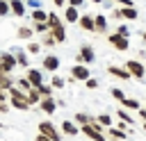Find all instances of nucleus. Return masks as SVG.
<instances>
[{
    "instance_id": "obj_1",
    "label": "nucleus",
    "mask_w": 146,
    "mask_h": 141,
    "mask_svg": "<svg viewBox=\"0 0 146 141\" xmlns=\"http://www.w3.org/2000/svg\"><path fill=\"white\" fill-rule=\"evenodd\" d=\"M9 105H11L14 109H18V111H27V109L32 107V102H30V98H27V91H23V89H18V86H11V89H9Z\"/></svg>"
},
{
    "instance_id": "obj_2",
    "label": "nucleus",
    "mask_w": 146,
    "mask_h": 141,
    "mask_svg": "<svg viewBox=\"0 0 146 141\" xmlns=\"http://www.w3.org/2000/svg\"><path fill=\"white\" fill-rule=\"evenodd\" d=\"M36 130H39V134H43V136H48V139H52V141H62V132H59L50 121H41V123L36 125Z\"/></svg>"
},
{
    "instance_id": "obj_3",
    "label": "nucleus",
    "mask_w": 146,
    "mask_h": 141,
    "mask_svg": "<svg viewBox=\"0 0 146 141\" xmlns=\"http://www.w3.org/2000/svg\"><path fill=\"white\" fill-rule=\"evenodd\" d=\"M16 66H18L16 55H11V52H2V55H0V70H2V73H11Z\"/></svg>"
},
{
    "instance_id": "obj_4",
    "label": "nucleus",
    "mask_w": 146,
    "mask_h": 141,
    "mask_svg": "<svg viewBox=\"0 0 146 141\" xmlns=\"http://www.w3.org/2000/svg\"><path fill=\"white\" fill-rule=\"evenodd\" d=\"M125 68H128L130 75L137 77V80H141V77L146 75V66H144L141 61H137V59H128V61H125Z\"/></svg>"
},
{
    "instance_id": "obj_5",
    "label": "nucleus",
    "mask_w": 146,
    "mask_h": 141,
    "mask_svg": "<svg viewBox=\"0 0 146 141\" xmlns=\"http://www.w3.org/2000/svg\"><path fill=\"white\" fill-rule=\"evenodd\" d=\"M107 41H110V43H112V45H114L116 50H121V52L130 48V41H128V36H121L119 32H114V34H110V36H107Z\"/></svg>"
},
{
    "instance_id": "obj_6",
    "label": "nucleus",
    "mask_w": 146,
    "mask_h": 141,
    "mask_svg": "<svg viewBox=\"0 0 146 141\" xmlns=\"http://www.w3.org/2000/svg\"><path fill=\"white\" fill-rule=\"evenodd\" d=\"M75 59H78L80 64H94V59H96V52H94V48H91V45H82Z\"/></svg>"
},
{
    "instance_id": "obj_7",
    "label": "nucleus",
    "mask_w": 146,
    "mask_h": 141,
    "mask_svg": "<svg viewBox=\"0 0 146 141\" xmlns=\"http://www.w3.org/2000/svg\"><path fill=\"white\" fill-rule=\"evenodd\" d=\"M89 68H87V64H75L73 68H71V77L73 80H80V82H87L89 80Z\"/></svg>"
},
{
    "instance_id": "obj_8",
    "label": "nucleus",
    "mask_w": 146,
    "mask_h": 141,
    "mask_svg": "<svg viewBox=\"0 0 146 141\" xmlns=\"http://www.w3.org/2000/svg\"><path fill=\"white\" fill-rule=\"evenodd\" d=\"M80 27L82 30H87V32H96V16H91V14H84V16H80Z\"/></svg>"
},
{
    "instance_id": "obj_9",
    "label": "nucleus",
    "mask_w": 146,
    "mask_h": 141,
    "mask_svg": "<svg viewBox=\"0 0 146 141\" xmlns=\"http://www.w3.org/2000/svg\"><path fill=\"white\" fill-rule=\"evenodd\" d=\"M39 109H41L43 114H48V116H50V114H55V109H57L55 98H52V96H50V98H43V100L39 102Z\"/></svg>"
},
{
    "instance_id": "obj_10",
    "label": "nucleus",
    "mask_w": 146,
    "mask_h": 141,
    "mask_svg": "<svg viewBox=\"0 0 146 141\" xmlns=\"http://www.w3.org/2000/svg\"><path fill=\"white\" fill-rule=\"evenodd\" d=\"M107 73L114 75V77H119V80H130V77H132L125 66H123V68H119V66H107Z\"/></svg>"
},
{
    "instance_id": "obj_11",
    "label": "nucleus",
    "mask_w": 146,
    "mask_h": 141,
    "mask_svg": "<svg viewBox=\"0 0 146 141\" xmlns=\"http://www.w3.org/2000/svg\"><path fill=\"white\" fill-rule=\"evenodd\" d=\"M25 77L32 82V86H41V82H43V75H41V70H39V68H27Z\"/></svg>"
},
{
    "instance_id": "obj_12",
    "label": "nucleus",
    "mask_w": 146,
    "mask_h": 141,
    "mask_svg": "<svg viewBox=\"0 0 146 141\" xmlns=\"http://www.w3.org/2000/svg\"><path fill=\"white\" fill-rule=\"evenodd\" d=\"M59 68V57H55V55H48V57H43V70H50V73H55Z\"/></svg>"
},
{
    "instance_id": "obj_13",
    "label": "nucleus",
    "mask_w": 146,
    "mask_h": 141,
    "mask_svg": "<svg viewBox=\"0 0 146 141\" xmlns=\"http://www.w3.org/2000/svg\"><path fill=\"white\" fill-rule=\"evenodd\" d=\"M50 34H52V39H55L57 43H64V41H66V32H64V25H55V27H50Z\"/></svg>"
},
{
    "instance_id": "obj_14",
    "label": "nucleus",
    "mask_w": 146,
    "mask_h": 141,
    "mask_svg": "<svg viewBox=\"0 0 146 141\" xmlns=\"http://www.w3.org/2000/svg\"><path fill=\"white\" fill-rule=\"evenodd\" d=\"M80 132V127L75 125V123H71V121H64L62 123V134H66V136H75Z\"/></svg>"
},
{
    "instance_id": "obj_15",
    "label": "nucleus",
    "mask_w": 146,
    "mask_h": 141,
    "mask_svg": "<svg viewBox=\"0 0 146 141\" xmlns=\"http://www.w3.org/2000/svg\"><path fill=\"white\" fill-rule=\"evenodd\" d=\"M11 86H16V84H14V80H11V75L0 70V89H2V91H9Z\"/></svg>"
},
{
    "instance_id": "obj_16",
    "label": "nucleus",
    "mask_w": 146,
    "mask_h": 141,
    "mask_svg": "<svg viewBox=\"0 0 146 141\" xmlns=\"http://www.w3.org/2000/svg\"><path fill=\"white\" fill-rule=\"evenodd\" d=\"M64 18H66L68 23H78V20H80V14H78V9H75V7L71 5V7H68V9L64 11Z\"/></svg>"
},
{
    "instance_id": "obj_17",
    "label": "nucleus",
    "mask_w": 146,
    "mask_h": 141,
    "mask_svg": "<svg viewBox=\"0 0 146 141\" xmlns=\"http://www.w3.org/2000/svg\"><path fill=\"white\" fill-rule=\"evenodd\" d=\"M107 132H110V136L112 139H116V141H121V139H125L130 132H125V130H119V127H107Z\"/></svg>"
},
{
    "instance_id": "obj_18",
    "label": "nucleus",
    "mask_w": 146,
    "mask_h": 141,
    "mask_svg": "<svg viewBox=\"0 0 146 141\" xmlns=\"http://www.w3.org/2000/svg\"><path fill=\"white\" fill-rule=\"evenodd\" d=\"M30 52H23V50H18L16 52V59H18V66H23V68H30V57H27Z\"/></svg>"
},
{
    "instance_id": "obj_19",
    "label": "nucleus",
    "mask_w": 146,
    "mask_h": 141,
    "mask_svg": "<svg viewBox=\"0 0 146 141\" xmlns=\"http://www.w3.org/2000/svg\"><path fill=\"white\" fill-rule=\"evenodd\" d=\"M27 98H30V102H32V105H39V102H41V100H43V96H41V93H39V89H36V86H34V89H30V91H27Z\"/></svg>"
},
{
    "instance_id": "obj_20",
    "label": "nucleus",
    "mask_w": 146,
    "mask_h": 141,
    "mask_svg": "<svg viewBox=\"0 0 146 141\" xmlns=\"http://www.w3.org/2000/svg\"><path fill=\"white\" fill-rule=\"evenodd\" d=\"M32 20H34V23H48V14L41 11V9H34V11H32Z\"/></svg>"
},
{
    "instance_id": "obj_21",
    "label": "nucleus",
    "mask_w": 146,
    "mask_h": 141,
    "mask_svg": "<svg viewBox=\"0 0 146 141\" xmlns=\"http://www.w3.org/2000/svg\"><path fill=\"white\" fill-rule=\"evenodd\" d=\"M91 121H94V116H89V114H84V111H78V114H75V123H80V127L87 125V123H91Z\"/></svg>"
},
{
    "instance_id": "obj_22",
    "label": "nucleus",
    "mask_w": 146,
    "mask_h": 141,
    "mask_svg": "<svg viewBox=\"0 0 146 141\" xmlns=\"http://www.w3.org/2000/svg\"><path fill=\"white\" fill-rule=\"evenodd\" d=\"M9 5H11V11H14L16 16H23V14H25V7H23L21 0H9Z\"/></svg>"
},
{
    "instance_id": "obj_23",
    "label": "nucleus",
    "mask_w": 146,
    "mask_h": 141,
    "mask_svg": "<svg viewBox=\"0 0 146 141\" xmlns=\"http://www.w3.org/2000/svg\"><path fill=\"white\" fill-rule=\"evenodd\" d=\"M121 102H123V107H125V109H141L139 100H135V98H123Z\"/></svg>"
},
{
    "instance_id": "obj_24",
    "label": "nucleus",
    "mask_w": 146,
    "mask_h": 141,
    "mask_svg": "<svg viewBox=\"0 0 146 141\" xmlns=\"http://www.w3.org/2000/svg\"><path fill=\"white\" fill-rule=\"evenodd\" d=\"M105 30H107V20L103 14H98L96 16V32H105Z\"/></svg>"
},
{
    "instance_id": "obj_25",
    "label": "nucleus",
    "mask_w": 146,
    "mask_h": 141,
    "mask_svg": "<svg viewBox=\"0 0 146 141\" xmlns=\"http://www.w3.org/2000/svg\"><path fill=\"white\" fill-rule=\"evenodd\" d=\"M96 121H98L103 127H112V116H110V114H100Z\"/></svg>"
},
{
    "instance_id": "obj_26",
    "label": "nucleus",
    "mask_w": 146,
    "mask_h": 141,
    "mask_svg": "<svg viewBox=\"0 0 146 141\" xmlns=\"http://www.w3.org/2000/svg\"><path fill=\"white\" fill-rule=\"evenodd\" d=\"M32 32H34V27H21L18 30V39H32Z\"/></svg>"
},
{
    "instance_id": "obj_27",
    "label": "nucleus",
    "mask_w": 146,
    "mask_h": 141,
    "mask_svg": "<svg viewBox=\"0 0 146 141\" xmlns=\"http://www.w3.org/2000/svg\"><path fill=\"white\" fill-rule=\"evenodd\" d=\"M16 86H18V89H23V91H30V89H34V86H32V82H30L27 77H21Z\"/></svg>"
},
{
    "instance_id": "obj_28",
    "label": "nucleus",
    "mask_w": 146,
    "mask_h": 141,
    "mask_svg": "<svg viewBox=\"0 0 146 141\" xmlns=\"http://www.w3.org/2000/svg\"><path fill=\"white\" fill-rule=\"evenodd\" d=\"M123 18H128V20H135V18H137V11H135L132 7H125V9H123Z\"/></svg>"
},
{
    "instance_id": "obj_29",
    "label": "nucleus",
    "mask_w": 146,
    "mask_h": 141,
    "mask_svg": "<svg viewBox=\"0 0 146 141\" xmlns=\"http://www.w3.org/2000/svg\"><path fill=\"white\" fill-rule=\"evenodd\" d=\"M36 89H39V93H41L43 98H50V96H52V89H55V86H43V84H41V86H36Z\"/></svg>"
},
{
    "instance_id": "obj_30",
    "label": "nucleus",
    "mask_w": 146,
    "mask_h": 141,
    "mask_svg": "<svg viewBox=\"0 0 146 141\" xmlns=\"http://www.w3.org/2000/svg\"><path fill=\"white\" fill-rule=\"evenodd\" d=\"M116 114H119V118H121V121H125V123H128V125H132V116H130V114H128V111H125V109H119V111H116Z\"/></svg>"
},
{
    "instance_id": "obj_31",
    "label": "nucleus",
    "mask_w": 146,
    "mask_h": 141,
    "mask_svg": "<svg viewBox=\"0 0 146 141\" xmlns=\"http://www.w3.org/2000/svg\"><path fill=\"white\" fill-rule=\"evenodd\" d=\"M48 25H50V27H55V25H62L59 16H57V14H48Z\"/></svg>"
},
{
    "instance_id": "obj_32",
    "label": "nucleus",
    "mask_w": 146,
    "mask_h": 141,
    "mask_svg": "<svg viewBox=\"0 0 146 141\" xmlns=\"http://www.w3.org/2000/svg\"><path fill=\"white\" fill-rule=\"evenodd\" d=\"M9 11H11V5L5 2V0H0V16H7Z\"/></svg>"
},
{
    "instance_id": "obj_33",
    "label": "nucleus",
    "mask_w": 146,
    "mask_h": 141,
    "mask_svg": "<svg viewBox=\"0 0 146 141\" xmlns=\"http://www.w3.org/2000/svg\"><path fill=\"white\" fill-rule=\"evenodd\" d=\"M39 48H41V45H39L36 41H32V43H27V52H30V55H36V52H39Z\"/></svg>"
},
{
    "instance_id": "obj_34",
    "label": "nucleus",
    "mask_w": 146,
    "mask_h": 141,
    "mask_svg": "<svg viewBox=\"0 0 146 141\" xmlns=\"http://www.w3.org/2000/svg\"><path fill=\"white\" fill-rule=\"evenodd\" d=\"M64 84H66V82H64L59 75H52V86H55V89H62Z\"/></svg>"
},
{
    "instance_id": "obj_35",
    "label": "nucleus",
    "mask_w": 146,
    "mask_h": 141,
    "mask_svg": "<svg viewBox=\"0 0 146 141\" xmlns=\"http://www.w3.org/2000/svg\"><path fill=\"white\" fill-rule=\"evenodd\" d=\"M112 98H114V100H119V102H121V100H123V98H125V93H123V91H121V89H112Z\"/></svg>"
},
{
    "instance_id": "obj_36",
    "label": "nucleus",
    "mask_w": 146,
    "mask_h": 141,
    "mask_svg": "<svg viewBox=\"0 0 146 141\" xmlns=\"http://www.w3.org/2000/svg\"><path fill=\"white\" fill-rule=\"evenodd\" d=\"M121 36H130V30H128V25H119V30H116Z\"/></svg>"
},
{
    "instance_id": "obj_37",
    "label": "nucleus",
    "mask_w": 146,
    "mask_h": 141,
    "mask_svg": "<svg viewBox=\"0 0 146 141\" xmlns=\"http://www.w3.org/2000/svg\"><path fill=\"white\" fill-rule=\"evenodd\" d=\"M84 84H87V89H96V86H98V82H96L94 77H89V80H87Z\"/></svg>"
},
{
    "instance_id": "obj_38",
    "label": "nucleus",
    "mask_w": 146,
    "mask_h": 141,
    "mask_svg": "<svg viewBox=\"0 0 146 141\" xmlns=\"http://www.w3.org/2000/svg\"><path fill=\"white\" fill-rule=\"evenodd\" d=\"M9 111V105L7 102H0V114H7Z\"/></svg>"
},
{
    "instance_id": "obj_39",
    "label": "nucleus",
    "mask_w": 146,
    "mask_h": 141,
    "mask_svg": "<svg viewBox=\"0 0 146 141\" xmlns=\"http://www.w3.org/2000/svg\"><path fill=\"white\" fill-rule=\"evenodd\" d=\"M119 5H123V7H132V0H116Z\"/></svg>"
},
{
    "instance_id": "obj_40",
    "label": "nucleus",
    "mask_w": 146,
    "mask_h": 141,
    "mask_svg": "<svg viewBox=\"0 0 146 141\" xmlns=\"http://www.w3.org/2000/svg\"><path fill=\"white\" fill-rule=\"evenodd\" d=\"M73 7H80V5H84V0H68Z\"/></svg>"
},
{
    "instance_id": "obj_41",
    "label": "nucleus",
    "mask_w": 146,
    "mask_h": 141,
    "mask_svg": "<svg viewBox=\"0 0 146 141\" xmlns=\"http://www.w3.org/2000/svg\"><path fill=\"white\" fill-rule=\"evenodd\" d=\"M139 111V116H141V121H146V107H141V109H137Z\"/></svg>"
},
{
    "instance_id": "obj_42",
    "label": "nucleus",
    "mask_w": 146,
    "mask_h": 141,
    "mask_svg": "<svg viewBox=\"0 0 146 141\" xmlns=\"http://www.w3.org/2000/svg\"><path fill=\"white\" fill-rule=\"evenodd\" d=\"M7 98H9V93H5V91H2V89H0V102H5V100H7Z\"/></svg>"
},
{
    "instance_id": "obj_43",
    "label": "nucleus",
    "mask_w": 146,
    "mask_h": 141,
    "mask_svg": "<svg viewBox=\"0 0 146 141\" xmlns=\"http://www.w3.org/2000/svg\"><path fill=\"white\" fill-rule=\"evenodd\" d=\"M27 5H30V7H34V9H39V0H30Z\"/></svg>"
},
{
    "instance_id": "obj_44",
    "label": "nucleus",
    "mask_w": 146,
    "mask_h": 141,
    "mask_svg": "<svg viewBox=\"0 0 146 141\" xmlns=\"http://www.w3.org/2000/svg\"><path fill=\"white\" fill-rule=\"evenodd\" d=\"M36 141H52V139H48V136H43V134H36Z\"/></svg>"
},
{
    "instance_id": "obj_45",
    "label": "nucleus",
    "mask_w": 146,
    "mask_h": 141,
    "mask_svg": "<svg viewBox=\"0 0 146 141\" xmlns=\"http://www.w3.org/2000/svg\"><path fill=\"white\" fill-rule=\"evenodd\" d=\"M52 2H55V5H64V0H52Z\"/></svg>"
},
{
    "instance_id": "obj_46",
    "label": "nucleus",
    "mask_w": 146,
    "mask_h": 141,
    "mask_svg": "<svg viewBox=\"0 0 146 141\" xmlns=\"http://www.w3.org/2000/svg\"><path fill=\"white\" fill-rule=\"evenodd\" d=\"M141 39H144V43H146V32H144V34H141Z\"/></svg>"
},
{
    "instance_id": "obj_47",
    "label": "nucleus",
    "mask_w": 146,
    "mask_h": 141,
    "mask_svg": "<svg viewBox=\"0 0 146 141\" xmlns=\"http://www.w3.org/2000/svg\"><path fill=\"white\" fill-rule=\"evenodd\" d=\"M0 130H5V125H2V123H0Z\"/></svg>"
},
{
    "instance_id": "obj_48",
    "label": "nucleus",
    "mask_w": 146,
    "mask_h": 141,
    "mask_svg": "<svg viewBox=\"0 0 146 141\" xmlns=\"http://www.w3.org/2000/svg\"><path fill=\"white\" fill-rule=\"evenodd\" d=\"M91 2H103V0H91Z\"/></svg>"
},
{
    "instance_id": "obj_49",
    "label": "nucleus",
    "mask_w": 146,
    "mask_h": 141,
    "mask_svg": "<svg viewBox=\"0 0 146 141\" xmlns=\"http://www.w3.org/2000/svg\"><path fill=\"white\" fill-rule=\"evenodd\" d=\"M144 130H146V121H144Z\"/></svg>"
}]
</instances>
